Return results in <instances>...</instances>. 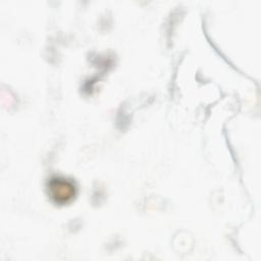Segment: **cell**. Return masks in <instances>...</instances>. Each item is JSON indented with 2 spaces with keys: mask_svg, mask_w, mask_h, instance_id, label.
<instances>
[{
  "mask_svg": "<svg viewBox=\"0 0 261 261\" xmlns=\"http://www.w3.org/2000/svg\"><path fill=\"white\" fill-rule=\"evenodd\" d=\"M50 197L58 204H66L75 196V186L63 177H53L48 185Z\"/></svg>",
  "mask_w": 261,
  "mask_h": 261,
  "instance_id": "obj_1",
  "label": "cell"
}]
</instances>
